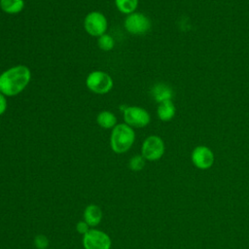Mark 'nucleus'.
Segmentation results:
<instances>
[{"label": "nucleus", "instance_id": "dca6fc26", "mask_svg": "<svg viewBox=\"0 0 249 249\" xmlns=\"http://www.w3.org/2000/svg\"><path fill=\"white\" fill-rule=\"evenodd\" d=\"M98 47L102 50V51H105V52H109L111 51L113 48H114V45H115V42H114V39L108 35V34H103L101 35L99 38H98Z\"/></svg>", "mask_w": 249, "mask_h": 249}, {"label": "nucleus", "instance_id": "0eeeda50", "mask_svg": "<svg viewBox=\"0 0 249 249\" xmlns=\"http://www.w3.org/2000/svg\"><path fill=\"white\" fill-rule=\"evenodd\" d=\"M124 120L126 124L134 127H144L150 123L149 113L138 106H128L124 110Z\"/></svg>", "mask_w": 249, "mask_h": 249}, {"label": "nucleus", "instance_id": "6e6552de", "mask_svg": "<svg viewBox=\"0 0 249 249\" xmlns=\"http://www.w3.org/2000/svg\"><path fill=\"white\" fill-rule=\"evenodd\" d=\"M83 244L85 249H110L111 239L101 231L89 230L84 234Z\"/></svg>", "mask_w": 249, "mask_h": 249}, {"label": "nucleus", "instance_id": "4468645a", "mask_svg": "<svg viewBox=\"0 0 249 249\" xmlns=\"http://www.w3.org/2000/svg\"><path fill=\"white\" fill-rule=\"evenodd\" d=\"M96 122L103 128H112L116 125L117 118L110 111H101L97 115Z\"/></svg>", "mask_w": 249, "mask_h": 249}, {"label": "nucleus", "instance_id": "6ab92c4d", "mask_svg": "<svg viewBox=\"0 0 249 249\" xmlns=\"http://www.w3.org/2000/svg\"><path fill=\"white\" fill-rule=\"evenodd\" d=\"M76 229H77V231L79 233L85 234L89 231V226L86 221H80V222H78V224L76 226Z\"/></svg>", "mask_w": 249, "mask_h": 249}, {"label": "nucleus", "instance_id": "7ed1b4c3", "mask_svg": "<svg viewBox=\"0 0 249 249\" xmlns=\"http://www.w3.org/2000/svg\"><path fill=\"white\" fill-rule=\"evenodd\" d=\"M86 85L90 91L97 94H104L112 89L113 80L106 72L92 71L88 75Z\"/></svg>", "mask_w": 249, "mask_h": 249}, {"label": "nucleus", "instance_id": "39448f33", "mask_svg": "<svg viewBox=\"0 0 249 249\" xmlns=\"http://www.w3.org/2000/svg\"><path fill=\"white\" fill-rule=\"evenodd\" d=\"M142 157L148 160H158L164 153V144L160 137L157 135L148 136L141 148Z\"/></svg>", "mask_w": 249, "mask_h": 249}, {"label": "nucleus", "instance_id": "f03ea898", "mask_svg": "<svg viewBox=\"0 0 249 249\" xmlns=\"http://www.w3.org/2000/svg\"><path fill=\"white\" fill-rule=\"evenodd\" d=\"M135 140L134 130L126 124H119L113 127L110 136V145L117 154L125 153Z\"/></svg>", "mask_w": 249, "mask_h": 249}, {"label": "nucleus", "instance_id": "423d86ee", "mask_svg": "<svg viewBox=\"0 0 249 249\" xmlns=\"http://www.w3.org/2000/svg\"><path fill=\"white\" fill-rule=\"evenodd\" d=\"M125 30L133 35H143L151 28L150 19L141 13H132L124 20Z\"/></svg>", "mask_w": 249, "mask_h": 249}, {"label": "nucleus", "instance_id": "20e7f679", "mask_svg": "<svg viewBox=\"0 0 249 249\" xmlns=\"http://www.w3.org/2000/svg\"><path fill=\"white\" fill-rule=\"evenodd\" d=\"M84 26L89 35L100 37L107 30V19L100 12H90L85 18Z\"/></svg>", "mask_w": 249, "mask_h": 249}, {"label": "nucleus", "instance_id": "9b49d317", "mask_svg": "<svg viewBox=\"0 0 249 249\" xmlns=\"http://www.w3.org/2000/svg\"><path fill=\"white\" fill-rule=\"evenodd\" d=\"M84 218L89 227H94L100 223L102 219V211L97 205H89L85 209Z\"/></svg>", "mask_w": 249, "mask_h": 249}, {"label": "nucleus", "instance_id": "2eb2a0df", "mask_svg": "<svg viewBox=\"0 0 249 249\" xmlns=\"http://www.w3.org/2000/svg\"><path fill=\"white\" fill-rule=\"evenodd\" d=\"M117 9L123 14L130 15L134 13L138 6V0H115Z\"/></svg>", "mask_w": 249, "mask_h": 249}, {"label": "nucleus", "instance_id": "1a4fd4ad", "mask_svg": "<svg viewBox=\"0 0 249 249\" xmlns=\"http://www.w3.org/2000/svg\"><path fill=\"white\" fill-rule=\"evenodd\" d=\"M192 161L199 169H207L214 162L212 151L205 146H197L192 153Z\"/></svg>", "mask_w": 249, "mask_h": 249}, {"label": "nucleus", "instance_id": "ddd939ff", "mask_svg": "<svg viewBox=\"0 0 249 249\" xmlns=\"http://www.w3.org/2000/svg\"><path fill=\"white\" fill-rule=\"evenodd\" d=\"M175 106L171 100L160 103L158 107V117L163 122L171 120L175 115Z\"/></svg>", "mask_w": 249, "mask_h": 249}, {"label": "nucleus", "instance_id": "f8f14e48", "mask_svg": "<svg viewBox=\"0 0 249 249\" xmlns=\"http://www.w3.org/2000/svg\"><path fill=\"white\" fill-rule=\"evenodd\" d=\"M1 10L9 15H16L24 8L23 0H0Z\"/></svg>", "mask_w": 249, "mask_h": 249}, {"label": "nucleus", "instance_id": "a211bd4d", "mask_svg": "<svg viewBox=\"0 0 249 249\" xmlns=\"http://www.w3.org/2000/svg\"><path fill=\"white\" fill-rule=\"evenodd\" d=\"M34 244L38 249H46L49 246V239L44 234H38L34 239Z\"/></svg>", "mask_w": 249, "mask_h": 249}, {"label": "nucleus", "instance_id": "aec40b11", "mask_svg": "<svg viewBox=\"0 0 249 249\" xmlns=\"http://www.w3.org/2000/svg\"><path fill=\"white\" fill-rule=\"evenodd\" d=\"M7 109V100L5 98V95L0 92V116L5 113Z\"/></svg>", "mask_w": 249, "mask_h": 249}, {"label": "nucleus", "instance_id": "f257e3e1", "mask_svg": "<svg viewBox=\"0 0 249 249\" xmlns=\"http://www.w3.org/2000/svg\"><path fill=\"white\" fill-rule=\"evenodd\" d=\"M31 72L25 65H16L0 75V92L14 96L21 92L29 84Z\"/></svg>", "mask_w": 249, "mask_h": 249}, {"label": "nucleus", "instance_id": "f3484780", "mask_svg": "<svg viewBox=\"0 0 249 249\" xmlns=\"http://www.w3.org/2000/svg\"><path fill=\"white\" fill-rule=\"evenodd\" d=\"M128 165L131 170L140 171L145 166V159L142 157V155H136L130 159Z\"/></svg>", "mask_w": 249, "mask_h": 249}, {"label": "nucleus", "instance_id": "9d476101", "mask_svg": "<svg viewBox=\"0 0 249 249\" xmlns=\"http://www.w3.org/2000/svg\"><path fill=\"white\" fill-rule=\"evenodd\" d=\"M151 94L153 96V98L159 102H164V101H168L171 100L172 95H173V91L171 89V88H169L168 86L159 83L156 84L152 89H151Z\"/></svg>", "mask_w": 249, "mask_h": 249}]
</instances>
